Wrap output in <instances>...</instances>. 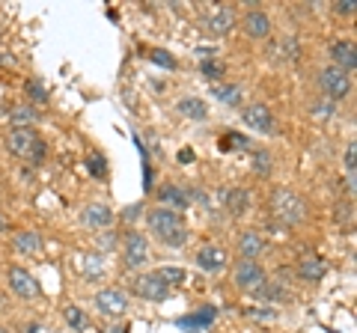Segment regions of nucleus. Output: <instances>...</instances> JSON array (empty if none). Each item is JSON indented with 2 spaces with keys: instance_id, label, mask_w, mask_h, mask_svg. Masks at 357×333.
<instances>
[{
  "instance_id": "f257e3e1",
  "label": "nucleus",
  "mask_w": 357,
  "mask_h": 333,
  "mask_svg": "<svg viewBox=\"0 0 357 333\" xmlns=\"http://www.w3.org/2000/svg\"><path fill=\"white\" fill-rule=\"evenodd\" d=\"M146 224L167 247H185L188 244V226H185V217L178 212H170V208H152L146 215Z\"/></svg>"
},
{
  "instance_id": "f03ea898",
  "label": "nucleus",
  "mask_w": 357,
  "mask_h": 333,
  "mask_svg": "<svg viewBox=\"0 0 357 333\" xmlns=\"http://www.w3.org/2000/svg\"><path fill=\"white\" fill-rule=\"evenodd\" d=\"M271 215L280 220L283 226H298L304 224L310 215L307 199L301 196L298 191H289V187H280V191L271 194Z\"/></svg>"
},
{
  "instance_id": "7ed1b4c3",
  "label": "nucleus",
  "mask_w": 357,
  "mask_h": 333,
  "mask_svg": "<svg viewBox=\"0 0 357 333\" xmlns=\"http://www.w3.org/2000/svg\"><path fill=\"white\" fill-rule=\"evenodd\" d=\"M3 146H6L9 155H15V158H27V161H42L45 158V140L33 128H13L6 134Z\"/></svg>"
},
{
  "instance_id": "20e7f679",
  "label": "nucleus",
  "mask_w": 357,
  "mask_h": 333,
  "mask_svg": "<svg viewBox=\"0 0 357 333\" xmlns=\"http://www.w3.org/2000/svg\"><path fill=\"white\" fill-rule=\"evenodd\" d=\"M319 86L328 95V102H340V98H349L351 93V75H345L337 65H325L319 72Z\"/></svg>"
},
{
  "instance_id": "39448f33",
  "label": "nucleus",
  "mask_w": 357,
  "mask_h": 333,
  "mask_svg": "<svg viewBox=\"0 0 357 333\" xmlns=\"http://www.w3.org/2000/svg\"><path fill=\"white\" fill-rule=\"evenodd\" d=\"M93 301L105 318H122L128 313V295L122 288H98Z\"/></svg>"
},
{
  "instance_id": "423d86ee",
  "label": "nucleus",
  "mask_w": 357,
  "mask_h": 333,
  "mask_svg": "<svg viewBox=\"0 0 357 333\" xmlns=\"http://www.w3.org/2000/svg\"><path fill=\"white\" fill-rule=\"evenodd\" d=\"M6 280H9V288H13V295H18L21 301H33V297H39L42 295V286H39V280L33 277L27 268H9V274H6Z\"/></svg>"
},
{
  "instance_id": "0eeeda50",
  "label": "nucleus",
  "mask_w": 357,
  "mask_h": 333,
  "mask_svg": "<svg viewBox=\"0 0 357 333\" xmlns=\"http://www.w3.org/2000/svg\"><path fill=\"white\" fill-rule=\"evenodd\" d=\"M236 286L241 288V292H259V288L265 286V271H262V265H256L250 259H241L236 265Z\"/></svg>"
},
{
  "instance_id": "6e6552de",
  "label": "nucleus",
  "mask_w": 357,
  "mask_h": 333,
  "mask_svg": "<svg viewBox=\"0 0 357 333\" xmlns=\"http://www.w3.org/2000/svg\"><path fill=\"white\" fill-rule=\"evenodd\" d=\"M77 220H81V226H86V229L105 232V229H110V224H114V208L105 206V203H89L81 208Z\"/></svg>"
},
{
  "instance_id": "1a4fd4ad",
  "label": "nucleus",
  "mask_w": 357,
  "mask_h": 333,
  "mask_svg": "<svg viewBox=\"0 0 357 333\" xmlns=\"http://www.w3.org/2000/svg\"><path fill=\"white\" fill-rule=\"evenodd\" d=\"M131 288H134V295H137V297H143V301H155V304H161V301L170 297V288H167L158 277H155V271L152 274H140Z\"/></svg>"
},
{
  "instance_id": "9d476101",
  "label": "nucleus",
  "mask_w": 357,
  "mask_h": 333,
  "mask_svg": "<svg viewBox=\"0 0 357 333\" xmlns=\"http://www.w3.org/2000/svg\"><path fill=\"white\" fill-rule=\"evenodd\" d=\"M197 265H199V271H206V274H218L229 265V253L218 247V244H206V247L197 250Z\"/></svg>"
},
{
  "instance_id": "9b49d317",
  "label": "nucleus",
  "mask_w": 357,
  "mask_h": 333,
  "mask_svg": "<svg viewBox=\"0 0 357 333\" xmlns=\"http://www.w3.org/2000/svg\"><path fill=\"white\" fill-rule=\"evenodd\" d=\"M244 122H248L253 131H259V134H274V128H277L274 114H271V110H268V104H262V102L244 107Z\"/></svg>"
},
{
  "instance_id": "f8f14e48",
  "label": "nucleus",
  "mask_w": 357,
  "mask_h": 333,
  "mask_svg": "<svg viewBox=\"0 0 357 333\" xmlns=\"http://www.w3.org/2000/svg\"><path fill=\"white\" fill-rule=\"evenodd\" d=\"M122 247H126V265L128 268H140V265H146V259H149L146 235H140V232H128L126 241H122Z\"/></svg>"
},
{
  "instance_id": "ddd939ff",
  "label": "nucleus",
  "mask_w": 357,
  "mask_h": 333,
  "mask_svg": "<svg viewBox=\"0 0 357 333\" xmlns=\"http://www.w3.org/2000/svg\"><path fill=\"white\" fill-rule=\"evenodd\" d=\"M331 60L345 75H351L357 69V51H354L351 42H345V39H340V42H333V45H331Z\"/></svg>"
},
{
  "instance_id": "4468645a",
  "label": "nucleus",
  "mask_w": 357,
  "mask_h": 333,
  "mask_svg": "<svg viewBox=\"0 0 357 333\" xmlns=\"http://www.w3.org/2000/svg\"><path fill=\"white\" fill-rule=\"evenodd\" d=\"M203 27L211 33V36H227V33L236 27V13H232V9H215V13L211 15H206L203 18Z\"/></svg>"
},
{
  "instance_id": "2eb2a0df",
  "label": "nucleus",
  "mask_w": 357,
  "mask_h": 333,
  "mask_svg": "<svg viewBox=\"0 0 357 333\" xmlns=\"http://www.w3.org/2000/svg\"><path fill=\"white\" fill-rule=\"evenodd\" d=\"M220 203L227 208L229 215H244L250 208V191H244V187H223L220 191Z\"/></svg>"
},
{
  "instance_id": "dca6fc26",
  "label": "nucleus",
  "mask_w": 357,
  "mask_h": 333,
  "mask_svg": "<svg viewBox=\"0 0 357 333\" xmlns=\"http://www.w3.org/2000/svg\"><path fill=\"white\" fill-rule=\"evenodd\" d=\"M244 33H248L250 39H265L271 36V18H268L265 13H259V9H253V13L244 15Z\"/></svg>"
},
{
  "instance_id": "f3484780",
  "label": "nucleus",
  "mask_w": 357,
  "mask_h": 333,
  "mask_svg": "<svg viewBox=\"0 0 357 333\" xmlns=\"http://www.w3.org/2000/svg\"><path fill=\"white\" fill-rule=\"evenodd\" d=\"M328 274V262L319 259V256H310V259H301L298 262V277L307 283H321Z\"/></svg>"
},
{
  "instance_id": "a211bd4d",
  "label": "nucleus",
  "mask_w": 357,
  "mask_h": 333,
  "mask_svg": "<svg viewBox=\"0 0 357 333\" xmlns=\"http://www.w3.org/2000/svg\"><path fill=\"white\" fill-rule=\"evenodd\" d=\"M13 247L21 253V256H39V253H42V235H39V232H33V229L15 232Z\"/></svg>"
},
{
  "instance_id": "6ab92c4d",
  "label": "nucleus",
  "mask_w": 357,
  "mask_h": 333,
  "mask_svg": "<svg viewBox=\"0 0 357 333\" xmlns=\"http://www.w3.org/2000/svg\"><path fill=\"white\" fill-rule=\"evenodd\" d=\"M158 199L170 206V212H178V215H182L185 208L191 206V196H188L182 187H176V185H164L161 191H158Z\"/></svg>"
},
{
  "instance_id": "aec40b11",
  "label": "nucleus",
  "mask_w": 357,
  "mask_h": 333,
  "mask_svg": "<svg viewBox=\"0 0 357 333\" xmlns=\"http://www.w3.org/2000/svg\"><path fill=\"white\" fill-rule=\"evenodd\" d=\"M265 250V241L259 232H241L238 235V253H241V259H250L256 262V256Z\"/></svg>"
},
{
  "instance_id": "412c9836",
  "label": "nucleus",
  "mask_w": 357,
  "mask_h": 333,
  "mask_svg": "<svg viewBox=\"0 0 357 333\" xmlns=\"http://www.w3.org/2000/svg\"><path fill=\"white\" fill-rule=\"evenodd\" d=\"M81 274L86 280H98V277L107 274V259L102 253H84L81 256Z\"/></svg>"
},
{
  "instance_id": "4be33fe9",
  "label": "nucleus",
  "mask_w": 357,
  "mask_h": 333,
  "mask_svg": "<svg viewBox=\"0 0 357 333\" xmlns=\"http://www.w3.org/2000/svg\"><path fill=\"white\" fill-rule=\"evenodd\" d=\"M178 114L188 116V119H194V122H203L208 116V107H206L203 98L188 95V98H178Z\"/></svg>"
},
{
  "instance_id": "5701e85b",
  "label": "nucleus",
  "mask_w": 357,
  "mask_h": 333,
  "mask_svg": "<svg viewBox=\"0 0 357 333\" xmlns=\"http://www.w3.org/2000/svg\"><path fill=\"white\" fill-rule=\"evenodd\" d=\"M211 95H215L220 104H229V107H238L244 98L241 86H236V84H215L211 86Z\"/></svg>"
},
{
  "instance_id": "b1692460",
  "label": "nucleus",
  "mask_w": 357,
  "mask_h": 333,
  "mask_svg": "<svg viewBox=\"0 0 357 333\" xmlns=\"http://www.w3.org/2000/svg\"><path fill=\"white\" fill-rule=\"evenodd\" d=\"M9 122H13L15 128H30L33 122H39V110L33 104H15L9 110Z\"/></svg>"
},
{
  "instance_id": "393cba45",
  "label": "nucleus",
  "mask_w": 357,
  "mask_h": 333,
  "mask_svg": "<svg viewBox=\"0 0 357 333\" xmlns=\"http://www.w3.org/2000/svg\"><path fill=\"white\" fill-rule=\"evenodd\" d=\"M215 316H218L215 307H203V309H197V316H191V318H178V327H185V330L208 327L211 321H215Z\"/></svg>"
},
{
  "instance_id": "a878e982",
  "label": "nucleus",
  "mask_w": 357,
  "mask_h": 333,
  "mask_svg": "<svg viewBox=\"0 0 357 333\" xmlns=\"http://www.w3.org/2000/svg\"><path fill=\"white\" fill-rule=\"evenodd\" d=\"M250 170L259 176V179H268V176H271V170H274L271 152H268V149H256V152L250 155Z\"/></svg>"
},
{
  "instance_id": "bb28decb",
  "label": "nucleus",
  "mask_w": 357,
  "mask_h": 333,
  "mask_svg": "<svg viewBox=\"0 0 357 333\" xmlns=\"http://www.w3.org/2000/svg\"><path fill=\"white\" fill-rule=\"evenodd\" d=\"M63 318H66V325H69L75 333H84V330L93 327V321H89V316L84 313L81 307H66L63 309Z\"/></svg>"
},
{
  "instance_id": "cd10ccee",
  "label": "nucleus",
  "mask_w": 357,
  "mask_h": 333,
  "mask_svg": "<svg viewBox=\"0 0 357 333\" xmlns=\"http://www.w3.org/2000/svg\"><path fill=\"white\" fill-rule=\"evenodd\" d=\"M155 277L167 286V288H176V286H182L185 283V268H178V265H164V268H158L155 271Z\"/></svg>"
},
{
  "instance_id": "c85d7f7f",
  "label": "nucleus",
  "mask_w": 357,
  "mask_h": 333,
  "mask_svg": "<svg viewBox=\"0 0 357 333\" xmlns=\"http://www.w3.org/2000/svg\"><path fill=\"white\" fill-rule=\"evenodd\" d=\"M24 93H27V98H30V104H33V107L48 102V90H45V84L39 81V77H30V81L24 84Z\"/></svg>"
},
{
  "instance_id": "c756f323",
  "label": "nucleus",
  "mask_w": 357,
  "mask_h": 333,
  "mask_svg": "<svg viewBox=\"0 0 357 333\" xmlns=\"http://www.w3.org/2000/svg\"><path fill=\"white\" fill-rule=\"evenodd\" d=\"M116 247H119V235L114 229H105L102 235L96 238V253H102V256H105V253H114Z\"/></svg>"
},
{
  "instance_id": "7c9ffc66",
  "label": "nucleus",
  "mask_w": 357,
  "mask_h": 333,
  "mask_svg": "<svg viewBox=\"0 0 357 333\" xmlns=\"http://www.w3.org/2000/svg\"><path fill=\"white\" fill-rule=\"evenodd\" d=\"M250 140L244 134H236V131H229V134L220 137V152H232V149H248Z\"/></svg>"
},
{
  "instance_id": "2f4dec72",
  "label": "nucleus",
  "mask_w": 357,
  "mask_h": 333,
  "mask_svg": "<svg viewBox=\"0 0 357 333\" xmlns=\"http://www.w3.org/2000/svg\"><path fill=\"white\" fill-rule=\"evenodd\" d=\"M86 170H89V176L93 179H105L107 176V161H105V155H98V152H93L86 158Z\"/></svg>"
},
{
  "instance_id": "473e14b6",
  "label": "nucleus",
  "mask_w": 357,
  "mask_h": 333,
  "mask_svg": "<svg viewBox=\"0 0 357 333\" xmlns=\"http://www.w3.org/2000/svg\"><path fill=\"white\" fill-rule=\"evenodd\" d=\"M199 72H203L208 81H218V77H223V72H227V69H223V63H220V60L206 57L203 63H199Z\"/></svg>"
},
{
  "instance_id": "72a5a7b5",
  "label": "nucleus",
  "mask_w": 357,
  "mask_h": 333,
  "mask_svg": "<svg viewBox=\"0 0 357 333\" xmlns=\"http://www.w3.org/2000/svg\"><path fill=\"white\" fill-rule=\"evenodd\" d=\"M149 57H152L155 65H161V69H176V57H173V54H167L164 48H155Z\"/></svg>"
},
{
  "instance_id": "f704fd0d",
  "label": "nucleus",
  "mask_w": 357,
  "mask_h": 333,
  "mask_svg": "<svg viewBox=\"0 0 357 333\" xmlns=\"http://www.w3.org/2000/svg\"><path fill=\"white\" fill-rule=\"evenodd\" d=\"M333 215H337V224H351L354 220V206L351 203H337Z\"/></svg>"
},
{
  "instance_id": "c9c22d12",
  "label": "nucleus",
  "mask_w": 357,
  "mask_h": 333,
  "mask_svg": "<svg viewBox=\"0 0 357 333\" xmlns=\"http://www.w3.org/2000/svg\"><path fill=\"white\" fill-rule=\"evenodd\" d=\"M283 54H286L289 60H295L298 54H301V42H298V39H286V42H283Z\"/></svg>"
},
{
  "instance_id": "e433bc0d",
  "label": "nucleus",
  "mask_w": 357,
  "mask_h": 333,
  "mask_svg": "<svg viewBox=\"0 0 357 333\" xmlns=\"http://www.w3.org/2000/svg\"><path fill=\"white\" fill-rule=\"evenodd\" d=\"M312 114L321 116V119H328L333 114V104L331 102H316V104H312Z\"/></svg>"
},
{
  "instance_id": "4c0bfd02",
  "label": "nucleus",
  "mask_w": 357,
  "mask_h": 333,
  "mask_svg": "<svg viewBox=\"0 0 357 333\" xmlns=\"http://www.w3.org/2000/svg\"><path fill=\"white\" fill-rule=\"evenodd\" d=\"M143 212V203H137V206H131V208H126V212H122V220H128V224H131V220H137V215Z\"/></svg>"
},
{
  "instance_id": "58836bf2",
  "label": "nucleus",
  "mask_w": 357,
  "mask_h": 333,
  "mask_svg": "<svg viewBox=\"0 0 357 333\" xmlns=\"http://www.w3.org/2000/svg\"><path fill=\"white\" fill-rule=\"evenodd\" d=\"M337 13H340V15H354V0H340V3H337Z\"/></svg>"
},
{
  "instance_id": "ea45409f",
  "label": "nucleus",
  "mask_w": 357,
  "mask_h": 333,
  "mask_svg": "<svg viewBox=\"0 0 357 333\" xmlns=\"http://www.w3.org/2000/svg\"><path fill=\"white\" fill-rule=\"evenodd\" d=\"M128 330H131L128 325H119V327H107L105 333H128Z\"/></svg>"
},
{
  "instance_id": "a19ab883",
  "label": "nucleus",
  "mask_w": 357,
  "mask_h": 333,
  "mask_svg": "<svg viewBox=\"0 0 357 333\" xmlns=\"http://www.w3.org/2000/svg\"><path fill=\"white\" fill-rule=\"evenodd\" d=\"M27 333H45V327H42V325H30Z\"/></svg>"
},
{
  "instance_id": "79ce46f5",
  "label": "nucleus",
  "mask_w": 357,
  "mask_h": 333,
  "mask_svg": "<svg viewBox=\"0 0 357 333\" xmlns=\"http://www.w3.org/2000/svg\"><path fill=\"white\" fill-rule=\"evenodd\" d=\"M0 229H6V217L3 215H0Z\"/></svg>"
},
{
  "instance_id": "37998d69",
  "label": "nucleus",
  "mask_w": 357,
  "mask_h": 333,
  "mask_svg": "<svg viewBox=\"0 0 357 333\" xmlns=\"http://www.w3.org/2000/svg\"><path fill=\"white\" fill-rule=\"evenodd\" d=\"M0 333H9V330H6V327H0Z\"/></svg>"
}]
</instances>
